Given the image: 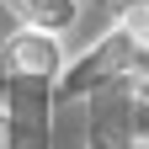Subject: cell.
I'll return each instance as SVG.
<instances>
[{
  "label": "cell",
  "mask_w": 149,
  "mask_h": 149,
  "mask_svg": "<svg viewBox=\"0 0 149 149\" xmlns=\"http://www.w3.org/2000/svg\"><path fill=\"white\" fill-rule=\"evenodd\" d=\"M6 69L11 80H59L64 74V37L59 32H43V27H16L6 37Z\"/></svg>",
  "instance_id": "cell-1"
},
{
  "label": "cell",
  "mask_w": 149,
  "mask_h": 149,
  "mask_svg": "<svg viewBox=\"0 0 149 149\" xmlns=\"http://www.w3.org/2000/svg\"><path fill=\"white\" fill-rule=\"evenodd\" d=\"M6 11L22 27H43V32H69L74 16H80V0H6Z\"/></svg>",
  "instance_id": "cell-2"
},
{
  "label": "cell",
  "mask_w": 149,
  "mask_h": 149,
  "mask_svg": "<svg viewBox=\"0 0 149 149\" xmlns=\"http://www.w3.org/2000/svg\"><path fill=\"white\" fill-rule=\"evenodd\" d=\"M128 139H133V149H149V96L128 101Z\"/></svg>",
  "instance_id": "cell-3"
},
{
  "label": "cell",
  "mask_w": 149,
  "mask_h": 149,
  "mask_svg": "<svg viewBox=\"0 0 149 149\" xmlns=\"http://www.w3.org/2000/svg\"><path fill=\"white\" fill-rule=\"evenodd\" d=\"M101 6L112 11V22H123V16H133V11H149V0H101Z\"/></svg>",
  "instance_id": "cell-4"
},
{
  "label": "cell",
  "mask_w": 149,
  "mask_h": 149,
  "mask_svg": "<svg viewBox=\"0 0 149 149\" xmlns=\"http://www.w3.org/2000/svg\"><path fill=\"white\" fill-rule=\"evenodd\" d=\"M11 144H16V139H11V112L0 107V149H11Z\"/></svg>",
  "instance_id": "cell-5"
}]
</instances>
